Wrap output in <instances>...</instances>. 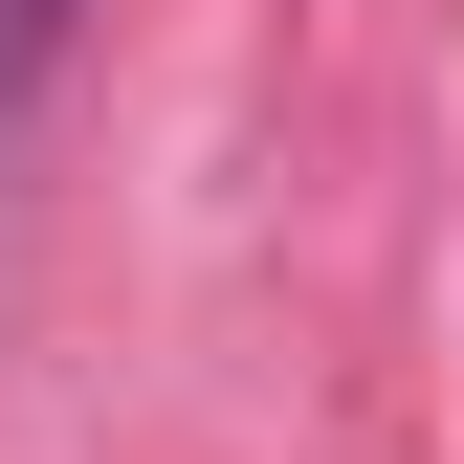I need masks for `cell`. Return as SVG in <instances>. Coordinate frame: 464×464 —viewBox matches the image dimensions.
<instances>
[{
    "mask_svg": "<svg viewBox=\"0 0 464 464\" xmlns=\"http://www.w3.org/2000/svg\"><path fill=\"white\" fill-rule=\"evenodd\" d=\"M67 67V0H0V133H23V89Z\"/></svg>",
    "mask_w": 464,
    "mask_h": 464,
    "instance_id": "1",
    "label": "cell"
}]
</instances>
